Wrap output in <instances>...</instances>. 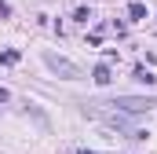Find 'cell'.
<instances>
[{
    "mask_svg": "<svg viewBox=\"0 0 157 154\" xmlns=\"http://www.w3.org/2000/svg\"><path fill=\"white\" fill-rule=\"evenodd\" d=\"M135 81H139V84H146V88H150V84H154L157 77L150 74V70H143V66H139V70H135Z\"/></svg>",
    "mask_w": 157,
    "mask_h": 154,
    "instance_id": "cell-5",
    "label": "cell"
},
{
    "mask_svg": "<svg viewBox=\"0 0 157 154\" xmlns=\"http://www.w3.org/2000/svg\"><path fill=\"white\" fill-rule=\"evenodd\" d=\"M91 81H95V84H110V81H113V77H110V66H106V63H99V66L91 70Z\"/></svg>",
    "mask_w": 157,
    "mask_h": 154,
    "instance_id": "cell-3",
    "label": "cell"
},
{
    "mask_svg": "<svg viewBox=\"0 0 157 154\" xmlns=\"http://www.w3.org/2000/svg\"><path fill=\"white\" fill-rule=\"evenodd\" d=\"M0 15H11V7H7V4H4V0H0Z\"/></svg>",
    "mask_w": 157,
    "mask_h": 154,
    "instance_id": "cell-8",
    "label": "cell"
},
{
    "mask_svg": "<svg viewBox=\"0 0 157 154\" xmlns=\"http://www.w3.org/2000/svg\"><path fill=\"white\" fill-rule=\"evenodd\" d=\"M110 107H117L121 114H143V110H150V107H157L150 95H117Z\"/></svg>",
    "mask_w": 157,
    "mask_h": 154,
    "instance_id": "cell-2",
    "label": "cell"
},
{
    "mask_svg": "<svg viewBox=\"0 0 157 154\" xmlns=\"http://www.w3.org/2000/svg\"><path fill=\"white\" fill-rule=\"evenodd\" d=\"M7 99H11V95H7V92H4V88H0V103H7Z\"/></svg>",
    "mask_w": 157,
    "mask_h": 154,
    "instance_id": "cell-9",
    "label": "cell"
},
{
    "mask_svg": "<svg viewBox=\"0 0 157 154\" xmlns=\"http://www.w3.org/2000/svg\"><path fill=\"white\" fill-rule=\"evenodd\" d=\"M128 18L143 22V18H146V4H143V0H132V4H128Z\"/></svg>",
    "mask_w": 157,
    "mask_h": 154,
    "instance_id": "cell-4",
    "label": "cell"
},
{
    "mask_svg": "<svg viewBox=\"0 0 157 154\" xmlns=\"http://www.w3.org/2000/svg\"><path fill=\"white\" fill-rule=\"evenodd\" d=\"M73 18H77V22H88V18H91V11H88V7H77V11H73Z\"/></svg>",
    "mask_w": 157,
    "mask_h": 154,
    "instance_id": "cell-7",
    "label": "cell"
},
{
    "mask_svg": "<svg viewBox=\"0 0 157 154\" xmlns=\"http://www.w3.org/2000/svg\"><path fill=\"white\" fill-rule=\"evenodd\" d=\"M44 66H48L51 74L66 77V81H77V77H80V66H77V63H70L66 55H55V51H44Z\"/></svg>",
    "mask_w": 157,
    "mask_h": 154,
    "instance_id": "cell-1",
    "label": "cell"
},
{
    "mask_svg": "<svg viewBox=\"0 0 157 154\" xmlns=\"http://www.w3.org/2000/svg\"><path fill=\"white\" fill-rule=\"evenodd\" d=\"M80 154H95V151H80Z\"/></svg>",
    "mask_w": 157,
    "mask_h": 154,
    "instance_id": "cell-10",
    "label": "cell"
},
{
    "mask_svg": "<svg viewBox=\"0 0 157 154\" xmlns=\"http://www.w3.org/2000/svg\"><path fill=\"white\" fill-rule=\"evenodd\" d=\"M0 63H4V66H15V63H18V51H0Z\"/></svg>",
    "mask_w": 157,
    "mask_h": 154,
    "instance_id": "cell-6",
    "label": "cell"
}]
</instances>
